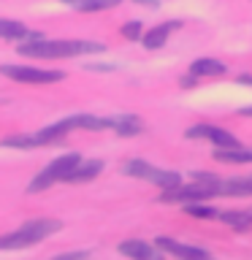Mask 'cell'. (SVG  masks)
Masks as SVG:
<instances>
[{
  "instance_id": "obj_1",
  "label": "cell",
  "mask_w": 252,
  "mask_h": 260,
  "mask_svg": "<svg viewBox=\"0 0 252 260\" xmlns=\"http://www.w3.org/2000/svg\"><path fill=\"white\" fill-rule=\"evenodd\" d=\"M89 52H103V44L95 41H27L19 46L22 57H38V60H62V57H76V54H89Z\"/></svg>"
},
{
  "instance_id": "obj_2",
  "label": "cell",
  "mask_w": 252,
  "mask_h": 260,
  "mask_svg": "<svg viewBox=\"0 0 252 260\" xmlns=\"http://www.w3.org/2000/svg\"><path fill=\"white\" fill-rule=\"evenodd\" d=\"M79 162H81V154L79 152L62 154V157H57L54 162H49V166L41 171L36 179H33L27 190L30 192H41V190H49V187L57 184V182H68V174L79 166Z\"/></svg>"
},
{
  "instance_id": "obj_3",
  "label": "cell",
  "mask_w": 252,
  "mask_h": 260,
  "mask_svg": "<svg viewBox=\"0 0 252 260\" xmlns=\"http://www.w3.org/2000/svg\"><path fill=\"white\" fill-rule=\"evenodd\" d=\"M122 171H125L128 176L146 179V182L158 184V187H163V190L182 184V176H179L176 171H160V168H154V166H149V162H144V160H128L125 166H122Z\"/></svg>"
},
{
  "instance_id": "obj_4",
  "label": "cell",
  "mask_w": 252,
  "mask_h": 260,
  "mask_svg": "<svg viewBox=\"0 0 252 260\" xmlns=\"http://www.w3.org/2000/svg\"><path fill=\"white\" fill-rule=\"evenodd\" d=\"M214 198V192L209 190L206 182H195L193 184H176V187H168V190H163L160 201L163 203H203Z\"/></svg>"
},
{
  "instance_id": "obj_5",
  "label": "cell",
  "mask_w": 252,
  "mask_h": 260,
  "mask_svg": "<svg viewBox=\"0 0 252 260\" xmlns=\"http://www.w3.org/2000/svg\"><path fill=\"white\" fill-rule=\"evenodd\" d=\"M0 73L14 81H27V84H52V81H62V71H41L33 65H0Z\"/></svg>"
},
{
  "instance_id": "obj_6",
  "label": "cell",
  "mask_w": 252,
  "mask_h": 260,
  "mask_svg": "<svg viewBox=\"0 0 252 260\" xmlns=\"http://www.w3.org/2000/svg\"><path fill=\"white\" fill-rule=\"evenodd\" d=\"M154 247L160 252H171V255L182 257V260H198V257H209L206 249L201 247H190V244H182L176 239H168V236H158V241H154Z\"/></svg>"
},
{
  "instance_id": "obj_7",
  "label": "cell",
  "mask_w": 252,
  "mask_h": 260,
  "mask_svg": "<svg viewBox=\"0 0 252 260\" xmlns=\"http://www.w3.org/2000/svg\"><path fill=\"white\" fill-rule=\"evenodd\" d=\"M57 127L62 130V136L68 130H106L109 127V117H92V114H76L62 122H57Z\"/></svg>"
},
{
  "instance_id": "obj_8",
  "label": "cell",
  "mask_w": 252,
  "mask_h": 260,
  "mask_svg": "<svg viewBox=\"0 0 252 260\" xmlns=\"http://www.w3.org/2000/svg\"><path fill=\"white\" fill-rule=\"evenodd\" d=\"M187 138H209V141L217 144V146H239V141H236L228 130L214 127V125H193L187 130Z\"/></svg>"
},
{
  "instance_id": "obj_9",
  "label": "cell",
  "mask_w": 252,
  "mask_h": 260,
  "mask_svg": "<svg viewBox=\"0 0 252 260\" xmlns=\"http://www.w3.org/2000/svg\"><path fill=\"white\" fill-rule=\"evenodd\" d=\"M119 252L130 260H163V252L158 247H152V244H146V241H138V239L122 241Z\"/></svg>"
},
{
  "instance_id": "obj_10",
  "label": "cell",
  "mask_w": 252,
  "mask_h": 260,
  "mask_svg": "<svg viewBox=\"0 0 252 260\" xmlns=\"http://www.w3.org/2000/svg\"><path fill=\"white\" fill-rule=\"evenodd\" d=\"M41 241L44 239H38L36 233L19 228V231H14L8 236H0V249H24V247H36V244H41Z\"/></svg>"
},
{
  "instance_id": "obj_11",
  "label": "cell",
  "mask_w": 252,
  "mask_h": 260,
  "mask_svg": "<svg viewBox=\"0 0 252 260\" xmlns=\"http://www.w3.org/2000/svg\"><path fill=\"white\" fill-rule=\"evenodd\" d=\"M225 65L219 60H211V57H201L190 65V73L193 79H214V76H225Z\"/></svg>"
},
{
  "instance_id": "obj_12",
  "label": "cell",
  "mask_w": 252,
  "mask_h": 260,
  "mask_svg": "<svg viewBox=\"0 0 252 260\" xmlns=\"http://www.w3.org/2000/svg\"><path fill=\"white\" fill-rule=\"evenodd\" d=\"M179 27H182V22H176V19L158 24V27H152V30L144 36V46H146V49H160L163 44H166V38H168L174 30H179Z\"/></svg>"
},
{
  "instance_id": "obj_13",
  "label": "cell",
  "mask_w": 252,
  "mask_h": 260,
  "mask_svg": "<svg viewBox=\"0 0 252 260\" xmlns=\"http://www.w3.org/2000/svg\"><path fill=\"white\" fill-rule=\"evenodd\" d=\"M109 127H114L119 136H138L144 133V122L133 114H122V117H109Z\"/></svg>"
},
{
  "instance_id": "obj_14",
  "label": "cell",
  "mask_w": 252,
  "mask_h": 260,
  "mask_svg": "<svg viewBox=\"0 0 252 260\" xmlns=\"http://www.w3.org/2000/svg\"><path fill=\"white\" fill-rule=\"evenodd\" d=\"M214 160L231 162V166H241V162H252V149H244V146H217Z\"/></svg>"
},
{
  "instance_id": "obj_15",
  "label": "cell",
  "mask_w": 252,
  "mask_h": 260,
  "mask_svg": "<svg viewBox=\"0 0 252 260\" xmlns=\"http://www.w3.org/2000/svg\"><path fill=\"white\" fill-rule=\"evenodd\" d=\"M103 171V160H89V162H79L76 168L68 174L71 184H81V182H92V179Z\"/></svg>"
},
{
  "instance_id": "obj_16",
  "label": "cell",
  "mask_w": 252,
  "mask_h": 260,
  "mask_svg": "<svg viewBox=\"0 0 252 260\" xmlns=\"http://www.w3.org/2000/svg\"><path fill=\"white\" fill-rule=\"evenodd\" d=\"M22 228H24V231H30V233H36L38 239H46V236H52V233L60 231L62 222H60V219H52V217H41V219H27Z\"/></svg>"
},
{
  "instance_id": "obj_17",
  "label": "cell",
  "mask_w": 252,
  "mask_h": 260,
  "mask_svg": "<svg viewBox=\"0 0 252 260\" xmlns=\"http://www.w3.org/2000/svg\"><path fill=\"white\" fill-rule=\"evenodd\" d=\"M217 219L225 225H231L233 231H249L252 228V209H247V211H219Z\"/></svg>"
},
{
  "instance_id": "obj_18",
  "label": "cell",
  "mask_w": 252,
  "mask_h": 260,
  "mask_svg": "<svg viewBox=\"0 0 252 260\" xmlns=\"http://www.w3.org/2000/svg\"><path fill=\"white\" fill-rule=\"evenodd\" d=\"M0 38H11V41L30 38V30H27V24H22L16 19H0Z\"/></svg>"
},
{
  "instance_id": "obj_19",
  "label": "cell",
  "mask_w": 252,
  "mask_h": 260,
  "mask_svg": "<svg viewBox=\"0 0 252 260\" xmlns=\"http://www.w3.org/2000/svg\"><path fill=\"white\" fill-rule=\"evenodd\" d=\"M184 211L190 217H198V219H217V214H219L217 209L206 206V203H184Z\"/></svg>"
},
{
  "instance_id": "obj_20",
  "label": "cell",
  "mask_w": 252,
  "mask_h": 260,
  "mask_svg": "<svg viewBox=\"0 0 252 260\" xmlns=\"http://www.w3.org/2000/svg\"><path fill=\"white\" fill-rule=\"evenodd\" d=\"M3 146H16V149H30V146H41L36 136H6L0 138Z\"/></svg>"
},
{
  "instance_id": "obj_21",
  "label": "cell",
  "mask_w": 252,
  "mask_h": 260,
  "mask_svg": "<svg viewBox=\"0 0 252 260\" xmlns=\"http://www.w3.org/2000/svg\"><path fill=\"white\" fill-rule=\"evenodd\" d=\"M119 0H79V11H103V8H114Z\"/></svg>"
},
{
  "instance_id": "obj_22",
  "label": "cell",
  "mask_w": 252,
  "mask_h": 260,
  "mask_svg": "<svg viewBox=\"0 0 252 260\" xmlns=\"http://www.w3.org/2000/svg\"><path fill=\"white\" fill-rule=\"evenodd\" d=\"M122 36H125V38H130V41L141 38V24H138V22H128L125 27H122Z\"/></svg>"
},
{
  "instance_id": "obj_23",
  "label": "cell",
  "mask_w": 252,
  "mask_h": 260,
  "mask_svg": "<svg viewBox=\"0 0 252 260\" xmlns=\"http://www.w3.org/2000/svg\"><path fill=\"white\" fill-rule=\"evenodd\" d=\"M54 260H89V252H65V255H57Z\"/></svg>"
},
{
  "instance_id": "obj_24",
  "label": "cell",
  "mask_w": 252,
  "mask_h": 260,
  "mask_svg": "<svg viewBox=\"0 0 252 260\" xmlns=\"http://www.w3.org/2000/svg\"><path fill=\"white\" fill-rule=\"evenodd\" d=\"M241 187H244V192H247V195H252V176L249 179H241Z\"/></svg>"
},
{
  "instance_id": "obj_25",
  "label": "cell",
  "mask_w": 252,
  "mask_h": 260,
  "mask_svg": "<svg viewBox=\"0 0 252 260\" xmlns=\"http://www.w3.org/2000/svg\"><path fill=\"white\" fill-rule=\"evenodd\" d=\"M241 117H252V106H247V109H241Z\"/></svg>"
},
{
  "instance_id": "obj_26",
  "label": "cell",
  "mask_w": 252,
  "mask_h": 260,
  "mask_svg": "<svg viewBox=\"0 0 252 260\" xmlns=\"http://www.w3.org/2000/svg\"><path fill=\"white\" fill-rule=\"evenodd\" d=\"M62 3H73V6H76V3H79V0H62Z\"/></svg>"
},
{
  "instance_id": "obj_27",
  "label": "cell",
  "mask_w": 252,
  "mask_h": 260,
  "mask_svg": "<svg viewBox=\"0 0 252 260\" xmlns=\"http://www.w3.org/2000/svg\"><path fill=\"white\" fill-rule=\"evenodd\" d=\"M198 260H211V257H198Z\"/></svg>"
}]
</instances>
